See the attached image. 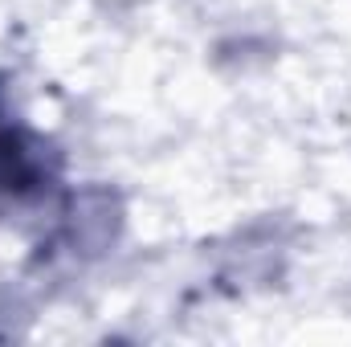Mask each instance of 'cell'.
<instances>
[{"label": "cell", "instance_id": "cell-1", "mask_svg": "<svg viewBox=\"0 0 351 347\" xmlns=\"http://www.w3.org/2000/svg\"><path fill=\"white\" fill-rule=\"evenodd\" d=\"M58 176H62V152L12 110L8 78L0 74V200L45 196L58 184Z\"/></svg>", "mask_w": 351, "mask_h": 347}]
</instances>
